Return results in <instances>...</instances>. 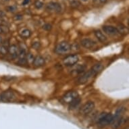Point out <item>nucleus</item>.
Masks as SVG:
<instances>
[{
	"label": "nucleus",
	"mask_w": 129,
	"mask_h": 129,
	"mask_svg": "<svg viewBox=\"0 0 129 129\" xmlns=\"http://www.w3.org/2000/svg\"><path fill=\"white\" fill-rule=\"evenodd\" d=\"M103 68H104V66L102 65V63H96L95 64L94 66L91 68V72H92V74H93V76L95 75V74H97L98 73L100 72L103 70Z\"/></svg>",
	"instance_id": "nucleus-12"
},
{
	"label": "nucleus",
	"mask_w": 129,
	"mask_h": 129,
	"mask_svg": "<svg viewBox=\"0 0 129 129\" xmlns=\"http://www.w3.org/2000/svg\"><path fill=\"white\" fill-rule=\"evenodd\" d=\"M118 33H128V29L124 26H119V28L118 30Z\"/></svg>",
	"instance_id": "nucleus-18"
},
{
	"label": "nucleus",
	"mask_w": 129,
	"mask_h": 129,
	"mask_svg": "<svg viewBox=\"0 0 129 129\" xmlns=\"http://www.w3.org/2000/svg\"><path fill=\"white\" fill-rule=\"evenodd\" d=\"M8 53V49L4 45H0V53L2 55H6Z\"/></svg>",
	"instance_id": "nucleus-17"
},
{
	"label": "nucleus",
	"mask_w": 129,
	"mask_h": 129,
	"mask_svg": "<svg viewBox=\"0 0 129 129\" xmlns=\"http://www.w3.org/2000/svg\"><path fill=\"white\" fill-rule=\"evenodd\" d=\"M45 63V59L41 55H38L33 60V64H34L35 66L36 67H41V66H43Z\"/></svg>",
	"instance_id": "nucleus-11"
},
{
	"label": "nucleus",
	"mask_w": 129,
	"mask_h": 129,
	"mask_svg": "<svg viewBox=\"0 0 129 129\" xmlns=\"http://www.w3.org/2000/svg\"><path fill=\"white\" fill-rule=\"evenodd\" d=\"M30 35H31V33L28 29L23 30L20 33V35L23 38H28V37H29L30 36Z\"/></svg>",
	"instance_id": "nucleus-16"
},
{
	"label": "nucleus",
	"mask_w": 129,
	"mask_h": 129,
	"mask_svg": "<svg viewBox=\"0 0 129 129\" xmlns=\"http://www.w3.org/2000/svg\"><path fill=\"white\" fill-rule=\"evenodd\" d=\"M100 2L102 3V4H104V3L106 2V1H107V0H100Z\"/></svg>",
	"instance_id": "nucleus-23"
},
{
	"label": "nucleus",
	"mask_w": 129,
	"mask_h": 129,
	"mask_svg": "<svg viewBox=\"0 0 129 129\" xmlns=\"http://www.w3.org/2000/svg\"><path fill=\"white\" fill-rule=\"evenodd\" d=\"M70 45L66 41L59 43L55 48V51L57 53H65L70 51Z\"/></svg>",
	"instance_id": "nucleus-3"
},
{
	"label": "nucleus",
	"mask_w": 129,
	"mask_h": 129,
	"mask_svg": "<svg viewBox=\"0 0 129 129\" xmlns=\"http://www.w3.org/2000/svg\"><path fill=\"white\" fill-rule=\"evenodd\" d=\"M35 6L37 9H41L43 6V4L40 1H36L35 3Z\"/></svg>",
	"instance_id": "nucleus-19"
},
{
	"label": "nucleus",
	"mask_w": 129,
	"mask_h": 129,
	"mask_svg": "<svg viewBox=\"0 0 129 129\" xmlns=\"http://www.w3.org/2000/svg\"><path fill=\"white\" fill-rule=\"evenodd\" d=\"M79 60L78 56L77 55H69L68 57L63 59V64L66 66H71L76 64Z\"/></svg>",
	"instance_id": "nucleus-4"
},
{
	"label": "nucleus",
	"mask_w": 129,
	"mask_h": 129,
	"mask_svg": "<svg viewBox=\"0 0 129 129\" xmlns=\"http://www.w3.org/2000/svg\"><path fill=\"white\" fill-rule=\"evenodd\" d=\"M30 0H24L23 2V4H22L23 5H26V4H28V2H29Z\"/></svg>",
	"instance_id": "nucleus-22"
},
{
	"label": "nucleus",
	"mask_w": 129,
	"mask_h": 129,
	"mask_svg": "<svg viewBox=\"0 0 129 129\" xmlns=\"http://www.w3.org/2000/svg\"><path fill=\"white\" fill-rule=\"evenodd\" d=\"M47 10L52 12H59L61 11V5L57 2H50L47 6Z\"/></svg>",
	"instance_id": "nucleus-7"
},
{
	"label": "nucleus",
	"mask_w": 129,
	"mask_h": 129,
	"mask_svg": "<svg viewBox=\"0 0 129 129\" xmlns=\"http://www.w3.org/2000/svg\"><path fill=\"white\" fill-rule=\"evenodd\" d=\"M39 45H40V44H39V42L35 43L34 44H33V47H34L35 49H38L39 47Z\"/></svg>",
	"instance_id": "nucleus-21"
},
{
	"label": "nucleus",
	"mask_w": 129,
	"mask_h": 129,
	"mask_svg": "<svg viewBox=\"0 0 129 129\" xmlns=\"http://www.w3.org/2000/svg\"><path fill=\"white\" fill-rule=\"evenodd\" d=\"M95 37H97V39H98V40L100 41V42L104 43L107 41V37H106V35H105L101 30H95Z\"/></svg>",
	"instance_id": "nucleus-13"
},
{
	"label": "nucleus",
	"mask_w": 129,
	"mask_h": 129,
	"mask_svg": "<svg viewBox=\"0 0 129 129\" xmlns=\"http://www.w3.org/2000/svg\"><path fill=\"white\" fill-rule=\"evenodd\" d=\"M80 99L79 98H75L74 100H73L72 102L69 103L70 104V106H69V108H70V110H74L75 108H76L78 106V105L80 104Z\"/></svg>",
	"instance_id": "nucleus-15"
},
{
	"label": "nucleus",
	"mask_w": 129,
	"mask_h": 129,
	"mask_svg": "<svg viewBox=\"0 0 129 129\" xmlns=\"http://www.w3.org/2000/svg\"><path fill=\"white\" fill-rule=\"evenodd\" d=\"M27 60L29 61H33V60H34V57H33L30 54H28L27 56Z\"/></svg>",
	"instance_id": "nucleus-20"
},
{
	"label": "nucleus",
	"mask_w": 129,
	"mask_h": 129,
	"mask_svg": "<svg viewBox=\"0 0 129 129\" xmlns=\"http://www.w3.org/2000/svg\"><path fill=\"white\" fill-rule=\"evenodd\" d=\"M78 97V93L76 91H70L66 93L63 97V102L66 103H70L72 100Z\"/></svg>",
	"instance_id": "nucleus-6"
},
{
	"label": "nucleus",
	"mask_w": 129,
	"mask_h": 129,
	"mask_svg": "<svg viewBox=\"0 0 129 129\" xmlns=\"http://www.w3.org/2000/svg\"><path fill=\"white\" fill-rule=\"evenodd\" d=\"M8 53L10 54L13 57H16L18 55V48L15 45H11L8 49Z\"/></svg>",
	"instance_id": "nucleus-14"
},
{
	"label": "nucleus",
	"mask_w": 129,
	"mask_h": 129,
	"mask_svg": "<svg viewBox=\"0 0 129 129\" xmlns=\"http://www.w3.org/2000/svg\"><path fill=\"white\" fill-rule=\"evenodd\" d=\"M80 44L86 49H91L95 46L96 43L94 41L91 40L90 39H84L80 41Z\"/></svg>",
	"instance_id": "nucleus-8"
},
{
	"label": "nucleus",
	"mask_w": 129,
	"mask_h": 129,
	"mask_svg": "<svg viewBox=\"0 0 129 129\" xmlns=\"http://www.w3.org/2000/svg\"><path fill=\"white\" fill-rule=\"evenodd\" d=\"M102 28H103V30L108 35H117L118 33V29L112 26H104Z\"/></svg>",
	"instance_id": "nucleus-9"
},
{
	"label": "nucleus",
	"mask_w": 129,
	"mask_h": 129,
	"mask_svg": "<svg viewBox=\"0 0 129 129\" xmlns=\"http://www.w3.org/2000/svg\"><path fill=\"white\" fill-rule=\"evenodd\" d=\"M113 118H114V116L111 114L104 113L103 114L100 116L98 122H99L100 125H101L102 126H107V125L111 124L113 121Z\"/></svg>",
	"instance_id": "nucleus-1"
},
{
	"label": "nucleus",
	"mask_w": 129,
	"mask_h": 129,
	"mask_svg": "<svg viewBox=\"0 0 129 129\" xmlns=\"http://www.w3.org/2000/svg\"><path fill=\"white\" fill-rule=\"evenodd\" d=\"M82 1H83V2H87V1H88V0H82Z\"/></svg>",
	"instance_id": "nucleus-24"
},
{
	"label": "nucleus",
	"mask_w": 129,
	"mask_h": 129,
	"mask_svg": "<svg viewBox=\"0 0 129 129\" xmlns=\"http://www.w3.org/2000/svg\"><path fill=\"white\" fill-rule=\"evenodd\" d=\"M15 98H16V95L11 90H7L0 95V100L4 102H12L14 100Z\"/></svg>",
	"instance_id": "nucleus-2"
},
{
	"label": "nucleus",
	"mask_w": 129,
	"mask_h": 129,
	"mask_svg": "<svg viewBox=\"0 0 129 129\" xmlns=\"http://www.w3.org/2000/svg\"><path fill=\"white\" fill-rule=\"evenodd\" d=\"M95 108V104L93 102H88L81 108L80 112L82 114H88Z\"/></svg>",
	"instance_id": "nucleus-5"
},
{
	"label": "nucleus",
	"mask_w": 129,
	"mask_h": 129,
	"mask_svg": "<svg viewBox=\"0 0 129 129\" xmlns=\"http://www.w3.org/2000/svg\"><path fill=\"white\" fill-rule=\"evenodd\" d=\"M93 76V74H92V72H91V70H89V72H87V73H85V74H83V76H80L78 80V83H80V84H84V83H87V81L89 80V78Z\"/></svg>",
	"instance_id": "nucleus-10"
}]
</instances>
